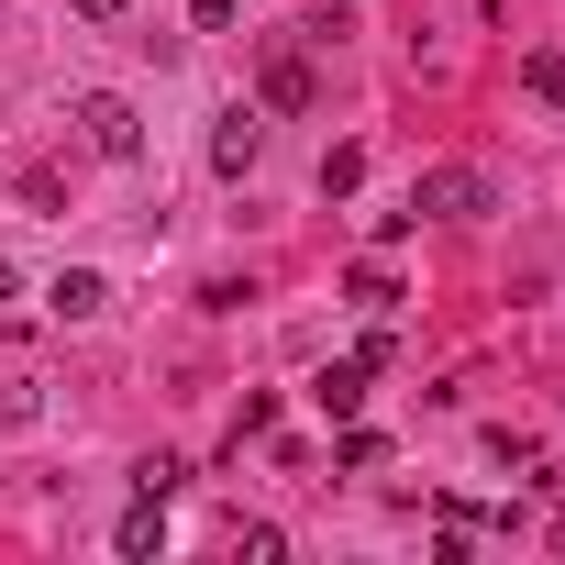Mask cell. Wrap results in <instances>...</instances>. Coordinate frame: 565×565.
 I'll return each instance as SVG.
<instances>
[{
  "mask_svg": "<svg viewBox=\"0 0 565 565\" xmlns=\"http://www.w3.org/2000/svg\"><path fill=\"white\" fill-rule=\"evenodd\" d=\"M78 134H89L111 167H134V156H145V122H134V100H122V89H78Z\"/></svg>",
  "mask_w": 565,
  "mask_h": 565,
  "instance_id": "obj_1",
  "label": "cell"
},
{
  "mask_svg": "<svg viewBox=\"0 0 565 565\" xmlns=\"http://www.w3.org/2000/svg\"><path fill=\"white\" fill-rule=\"evenodd\" d=\"M411 211H422V222H477V211H488V178H477V167H422Z\"/></svg>",
  "mask_w": 565,
  "mask_h": 565,
  "instance_id": "obj_2",
  "label": "cell"
},
{
  "mask_svg": "<svg viewBox=\"0 0 565 565\" xmlns=\"http://www.w3.org/2000/svg\"><path fill=\"white\" fill-rule=\"evenodd\" d=\"M45 300H56V322H100V311H111V277H100V266H67Z\"/></svg>",
  "mask_w": 565,
  "mask_h": 565,
  "instance_id": "obj_3",
  "label": "cell"
},
{
  "mask_svg": "<svg viewBox=\"0 0 565 565\" xmlns=\"http://www.w3.org/2000/svg\"><path fill=\"white\" fill-rule=\"evenodd\" d=\"M255 156H266V122H255V111H222V134H211V167H222V178H244Z\"/></svg>",
  "mask_w": 565,
  "mask_h": 565,
  "instance_id": "obj_4",
  "label": "cell"
},
{
  "mask_svg": "<svg viewBox=\"0 0 565 565\" xmlns=\"http://www.w3.org/2000/svg\"><path fill=\"white\" fill-rule=\"evenodd\" d=\"M366 377H377V366H366V355H344V366H322V377H311V399H322L333 422H355V411H366Z\"/></svg>",
  "mask_w": 565,
  "mask_h": 565,
  "instance_id": "obj_5",
  "label": "cell"
},
{
  "mask_svg": "<svg viewBox=\"0 0 565 565\" xmlns=\"http://www.w3.org/2000/svg\"><path fill=\"white\" fill-rule=\"evenodd\" d=\"M111 543H122L134 565H145V554H167V499H145V488H134V510H122V532H111Z\"/></svg>",
  "mask_w": 565,
  "mask_h": 565,
  "instance_id": "obj_6",
  "label": "cell"
},
{
  "mask_svg": "<svg viewBox=\"0 0 565 565\" xmlns=\"http://www.w3.org/2000/svg\"><path fill=\"white\" fill-rule=\"evenodd\" d=\"M344 300H355V311H399V277L366 255V266H344Z\"/></svg>",
  "mask_w": 565,
  "mask_h": 565,
  "instance_id": "obj_7",
  "label": "cell"
},
{
  "mask_svg": "<svg viewBox=\"0 0 565 565\" xmlns=\"http://www.w3.org/2000/svg\"><path fill=\"white\" fill-rule=\"evenodd\" d=\"M521 89H532L543 111H565V56H521Z\"/></svg>",
  "mask_w": 565,
  "mask_h": 565,
  "instance_id": "obj_8",
  "label": "cell"
},
{
  "mask_svg": "<svg viewBox=\"0 0 565 565\" xmlns=\"http://www.w3.org/2000/svg\"><path fill=\"white\" fill-rule=\"evenodd\" d=\"M266 100H277V111H300V100H311V67H300V56H277V67H266Z\"/></svg>",
  "mask_w": 565,
  "mask_h": 565,
  "instance_id": "obj_9",
  "label": "cell"
},
{
  "mask_svg": "<svg viewBox=\"0 0 565 565\" xmlns=\"http://www.w3.org/2000/svg\"><path fill=\"white\" fill-rule=\"evenodd\" d=\"M355 178H366V145H333V156H322V200H344Z\"/></svg>",
  "mask_w": 565,
  "mask_h": 565,
  "instance_id": "obj_10",
  "label": "cell"
},
{
  "mask_svg": "<svg viewBox=\"0 0 565 565\" xmlns=\"http://www.w3.org/2000/svg\"><path fill=\"white\" fill-rule=\"evenodd\" d=\"M134 488H145V499H178V488H189V466H178V455H145V466H134Z\"/></svg>",
  "mask_w": 565,
  "mask_h": 565,
  "instance_id": "obj_11",
  "label": "cell"
},
{
  "mask_svg": "<svg viewBox=\"0 0 565 565\" xmlns=\"http://www.w3.org/2000/svg\"><path fill=\"white\" fill-rule=\"evenodd\" d=\"M189 23H200V34H233V23H244V0H189Z\"/></svg>",
  "mask_w": 565,
  "mask_h": 565,
  "instance_id": "obj_12",
  "label": "cell"
},
{
  "mask_svg": "<svg viewBox=\"0 0 565 565\" xmlns=\"http://www.w3.org/2000/svg\"><path fill=\"white\" fill-rule=\"evenodd\" d=\"M67 12H78V23H122V12H134V0H67Z\"/></svg>",
  "mask_w": 565,
  "mask_h": 565,
  "instance_id": "obj_13",
  "label": "cell"
},
{
  "mask_svg": "<svg viewBox=\"0 0 565 565\" xmlns=\"http://www.w3.org/2000/svg\"><path fill=\"white\" fill-rule=\"evenodd\" d=\"M12 289H23V277H12V255H0V300H12Z\"/></svg>",
  "mask_w": 565,
  "mask_h": 565,
  "instance_id": "obj_14",
  "label": "cell"
}]
</instances>
